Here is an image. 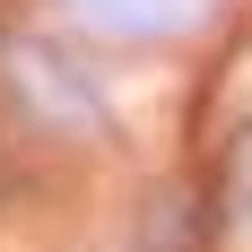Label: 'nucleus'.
I'll use <instances>...</instances> for the list:
<instances>
[{
	"mask_svg": "<svg viewBox=\"0 0 252 252\" xmlns=\"http://www.w3.org/2000/svg\"><path fill=\"white\" fill-rule=\"evenodd\" d=\"M226 218H235V235H252V122L226 148Z\"/></svg>",
	"mask_w": 252,
	"mask_h": 252,
	"instance_id": "obj_3",
	"label": "nucleus"
},
{
	"mask_svg": "<svg viewBox=\"0 0 252 252\" xmlns=\"http://www.w3.org/2000/svg\"><path fill=\"white\" fill-rule=\"evenodd\" d=\"M96 35H130V44H157V35H191L209 18V0H70Z\"/></svg>",
	"mask_w": 252,
	"mask_h": 252,
	"instance_id": "obj_2",
	"label": "nucleus"
},
{
	"mask_svg": "<svg viewBox=\"0 0 252 252\" xmlns=\"http://www.w3.org/2000/svg\"><path fill=\"white\" fill-rule=\"evenodd\" d=\"M9 70H26V113H44L52 130H104V87L87 78L70 44H52V35H18L9 44Z\"/></svg>",
	"mask_w": 252,
	"mask_h": 252,
	"instance_id": "obj_1",
	"label": "nucleus"
}]
</instances>
